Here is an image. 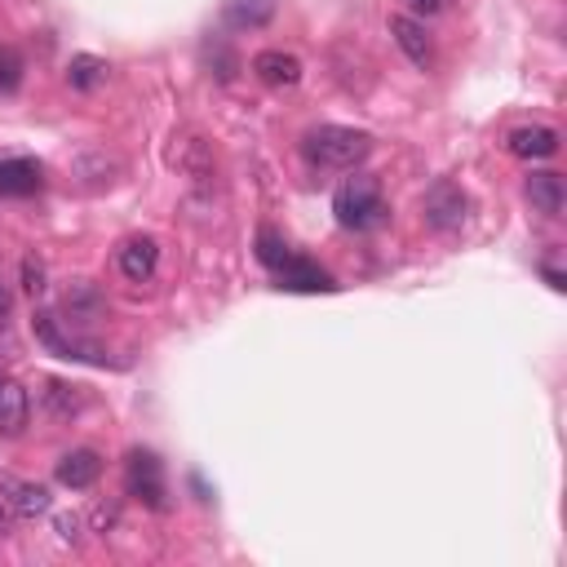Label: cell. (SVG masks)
<instances>
[{
	"instance_id": "cell-1",
	"label": "cell",
	"mask_w": 567,
	"mask_h": 567,
	"mask_svg": "<svg viewBox=\"0 0 567 567\" xmlns=\"http://www.w3.org/2000/svg\"><path fill=\"white\" fill-rule=\"evenodd\" d=\"M372 151V137L363 128H346V124H319L306 133V155L319 168H354L363 164Z\"/></svg>"
},
{
	"instance_id": "cell-2",
	"label": "cell",
	"mask_w": 567,
	"mask_h": 567,
	"mask_svg": "<svg viewBox=\"0 0 567 567\" xmlns=\"http://www.w3.org/2000/svg\"><path fill=\"white\" fill-rule=\"evenodd\" d=\"M332 213L346 230H368L385 217V199H381V186L372 177H350L337 195H332Z\"/></svg>"
},
{
	"instance_id": "cell-3",
	"label": "cell",
	"mask_w": 567,
	"mask_h": 567,
	"mask_svg": "<svg viewBox=\"0 0 567 567\" xmlns=\"http://www.w3.org/2000/svg\"><path fill=\"white\" fill-rule=\"evenodd\" d=\"M124 478H128V492H133L137 501H146L151 509H164L168 487H164V465H159L155 452H133Z\"/></svg>"
},
{
	"instance_id": "cell-4",
	"label": "cell",
	"mask_w": 567,
	"mask_h": 567,
	"mask_svg": "<svg viewBox=\"0 0 567 567\" xmlns=\"http://www.w3.org/2000/svg\"><path fill=\"white\" fill-rule=\"evenodd\" d=\"M425 221L434 226V230H456L461 221H465V208H470V199H465V190L456 186V182H434L430 190H425Z\"/></svg>"
},
{
	"instance_id": "cell-5",
	"label": "cell",
	"mask_w": 567,
	"mask_h": 567,
	"mask_svg": "<svg viewBox=\"0 0 567 567\" xmlns=\"http://www.w3.org/2000/svg\"><path fill=\"white\" fill-rule=\"evenodd\" d=\"M115 266H120V275H124L128 284H146V279L155 275V266H159V244H155L151 235H133V239L120 244Z\"/></svg>"
},
{
	"instance_id": "cell-6",
	"label": "cell",
	"mask_w": 567,
	"mask_h": 567,
	"mask_svg": "<svg viewBox=\"0 0 567 567\" xmlns=\"http://www.w3.org/2000/svg\"><path fill=\"white\" fill-rule=\"evenodd\" d=\"M390 35H394V44L403 49V58L412 66H430L434 62V44H430L425 27L412 13H390Z\"/></svg>"
},
{
	"instance_id": "cell-7",
	"label": "cell",
	"mask_w": 567,
	"mask_h": 567,
	"mask_svg": "<svg viewBox=\"0 0 567 567\" xmlns=\"http://www.w3.org/2000/svg\"><path fill=\"white\" fill-rule=\"evenodd\" d=\"M252 75H257L266 89H292V84L301 80V62H297V53H288V49H261V53L252 58Z\"/></svg>"
},
{
	"instance_id": "cell-8",
	"label": "cell",
	"mask_w": 567,
	"mask_h": 567,
	"mask_svg": "<svg viewBox=\"0 0 567 567\" xmlns=\"http://www.w3.org/2000/svg\"><path fill=\"white\" fill-rule=\"evenodd\" d=\"M275 275H279V288H288V292H332V288H337L328 270H319L315 261L292 257V252H288V261H284Z\"/></svg>"
},
{
	"instance_id": "cell-9",
	"label": "cell",
	"mask_w": 567,
	"mask_h": 567,
	"mask_svg": "<svg viewBox=\"0 0 567 567\" xmlns=\"http://www.w3.org/2000/svg\"><path fill=\"white\" fill-rule=\"evenodd\" d=\"M58 483L62 487H71V492H84V487H93L97 483V474H102V456L93 452V447H75V452H66L62 461H58Z\"/></svg>"
},
{
	"instance_id": "cell-10",
	"label": "cell",
	"mask_w": 567,
	"mask_h": 567,
	"mask_svg": "<svg viewBox=\"0 0 567 567\" xmlns=\"http://www.w3.org/2000/svg\"><path fill=\"white\" fill-rule=\"evenodd\" d=\"M509 155H518V159H549L554 151H558V133L549 128V124H523V128H514L509 133Z\"/></svg>"
},
{
	"instance_id": "cell-11",
	"label": "cell",
	"mask_w": 567,
	"mask_h": 567,
	"mask_svg": "<svg viewBox=\"0 0 567 567\" xmlns=\"http://www.w3.org/2000/svg\"><path fill=\"white\" fill-rule=\"evenodd\" d=\"M31 416V399L13 377H0V434H22Z\"/></svg>"
},
{
	"instance_id": "cell-12",
	"label": "cell",
	"mask_w": 567,
	"mask_h": 567,
	"mask_svg": "<svg viewBox=\"0 0 567 567\" xmlns=\"http://www.w3.org/2000/svg\"><path fill=\"white\" fill-rule=\"evenodd\" d=\"M40 190V164L35 159H0V195L22 199Z\"/></svg>"
},
{
	"instance_id": "cell-13",
	"label": "cell",
	"mask_w": 567,
	"mask_h": 567,
	"mask_svg": "<svg viewBox=\"0 0 567 567\" xmlns=\"http://www.w3.org/2000/svg\"><path fill=\"white\" fill-rule=\"evenodd\" d=\"M221 18L235 31H257V27H266L275 18V0H226Z\"/></svg>"
},
{
	"instance_id": "cell-14",
	"label": "cell",
	"mask_w": 567,
	"mask_h": 567,
	"mask_svg": "<svg viewBox=\"0 0 567 567\" xmlns=\"http://www.w3.org/2000/svg\"><path fill=\"white\" fill-rule=\"evenodd\" d=\"M40 399H44V412H49V416H58V421H66V416H75V412L84 408V390H80V385H71V381H58V377H49V381H44Z\"/></svg>"
},
{
	"instance_id": "cell-15",
	"label": "cell",
	"mask_w": 567,
	"mask_h": 567,
	"mask_svg": "<svg viewBox=\"0 0 567 567\" xmlns=\"http://www.w3.org/2000/svg\"><path fill=\"white\" fill-rule=\"evenodd\" d=\"M527 199H532L536 213L558 217L563 213V177L558 173H532L527 177Z\"/></svg>"
},
{
	"instance_id": "cell-16",
	"label": "cell",
	"mask_w": 567,
	"mask_h": 567,
	"mask_svg": "<svg viewBox=\"0 0 567 567\" xmlns=\"http://www.w3.org/2000/svg\"><path fill=\"white\" fill-rule=\"evenodd\" d=\"M106 62L102 58H93V53H80V58H71L66 62V84L71 89H80V93H89V89H97L102 80H106Z\"/></svg>"
},
{
	"instance_id": "cell-17",
	"label": "cell",
	"mask_w": 567,
	"mask_h": 567,
	"mask_svg": "<svg viewBox=\"0 0 567 567\" xmlns=\"http://www.w3.org/2000/svg\"><path fill=\"white\" fill-rule=\"evenodd\" d=\"M4 501H9V509L18 518H35V514L49 509V492L40 483H9V496Z\"/></svg>"
},
{
	"instance_id": "cell-18",
	"label": "cell",
	"mask_w": 567,
	"mask_h": 567,
	"mask_svg": "<svg viewBox=\"0 0 567 567\" xmlns=\"http://www.w3.org/2000/svg\"><path fill=\"white\" fill-rule=\"evenodd\" d=\"M22 53L13 44H0V93H13L22 84Z\"/></svg>"
},
{
	"instance_id": "cell-19",
	"label": "cell",
	"mask_w": 567,
	"mask_h": 567,
	"mask_svg": "<svg viewBox=\"0 0 567 567\" xmlns=\"http://www.w3.org/2000/svg\"><path fill=\"white\" fill-rule=\"evenodd\" d=\"M257 257H261V261H266L270 270H279V266L288 261V244H284V239H279V235H275V230L266 226V230L257 235Z\"/></svg>"
},
{
	"instance_id": "cell-20",
	"label": "cell",
	"mask_w": 567,
	"mask_h": 567,
	"mask_svg": "<svg viewBox=\"0 0 567 567\" xmlns=\"http://www.w3.org/2000/svg\"><path fill=\"white\" fill-rule=\"evenodd\" d=\"M22 288H27V297H40L44 292V261L35 252L22 257Z\"/></svg>"
},
{
	"instance_id": "cell-21",
	"label": "cell",
	"mask_w": 567,
	"mask_h": 567,
	"mask_svg": "<svg viewBox=\"0 0 567 567\" xmlns=\"http://www.w3.org/2000/svg\"><path fill=\"white\" fill-rule=\"evenodd\" d=\"M412 4V13H439L443 9V0H408Z\"/></svg>"
},
{
	"instance_id": "cell-22",
	"label": "cell",
	"mask_w": 567,
	"mask_h": 567,
	"mask_svg": "<svg viewBox=\"0 0 567 567\" xmlns=\"http://www.w3.org/2000/svg\"><path fill=\"white\" fill-rule=\"evenodd\" d=\"M9 523H13V509H9V501H0V536L9 532Z\"/></svg>"
},
{
	"instance_id": "cell-23",
	"label": "cell",
	"mask_w": 567,
	"mask_h": 567,
	"mask_svg": "<svg viewBox=\"0 0 567 567\" xmlns=\"http://www.w3.org/2000/svg\"><path fill=\"white\" fill-rule=\"evenodd\" d=\"M0 315H9V292L0 288Z\"/></svg>"
}]
</instances>
